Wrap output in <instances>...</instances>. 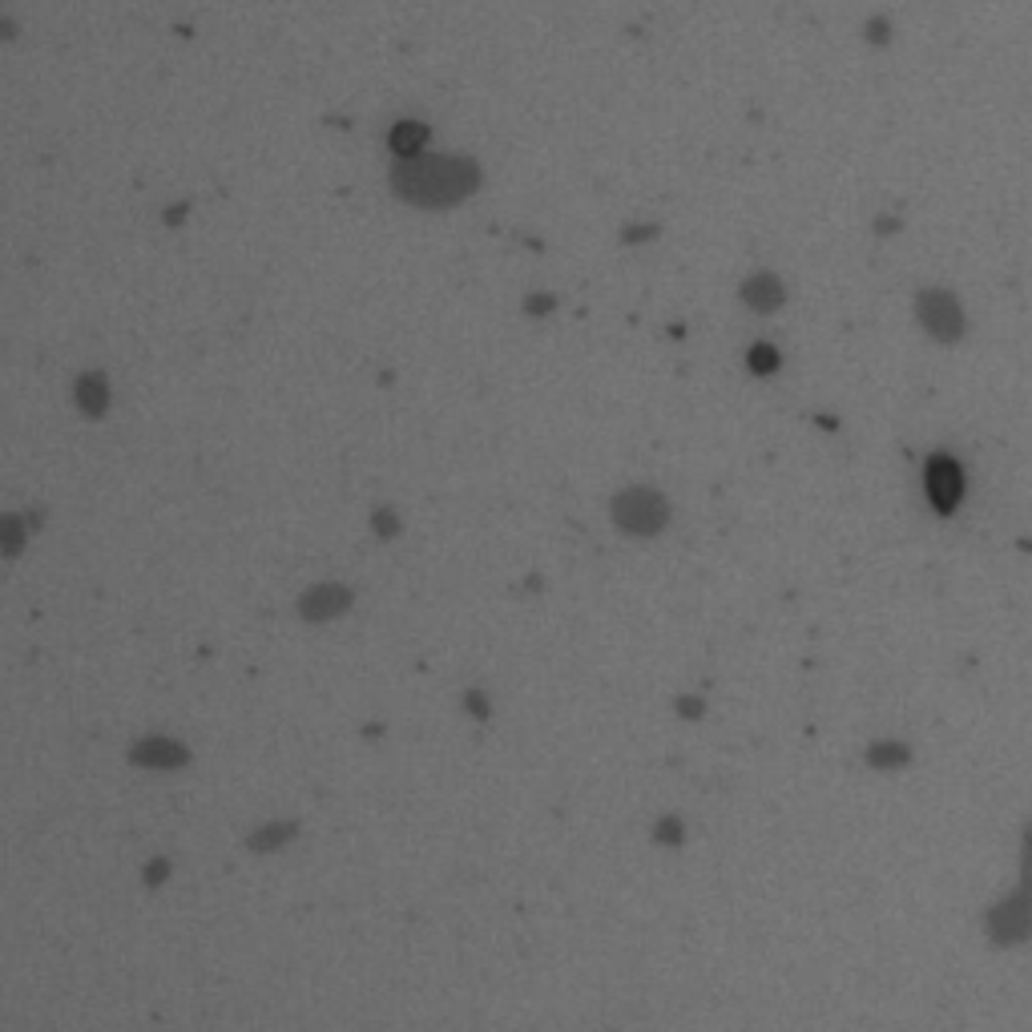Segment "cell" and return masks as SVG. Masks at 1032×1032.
Returning a JSON list of instances; mask_svg holds the SVG:
<instances>
[{
	"instance_id": "1",
	"label": "cell",
	"mask_w": 1032,
	"mask_h": 1032,
	"mask_svg": "<svg viewBox=\"0 0 1032 1032\" xmlns=\"http://www.w3.org/2000/svg\"><path fill=\"white\" fill-rule=\"evenodd\" d=\"M984 935L992 947H1020L1032 940V819L1020 839V879L984 911Z\"/></svg>"
},
{
	"instance_id": "2",
	"label": "cell",
	"mask_w": 1032,
	"mask_h": 1032,
	"mask_svg": "<svg viewBox=\"0 0 1032 1032\" xmlns=\"http://www.w3.org/2000/svg\"><path fill=\"white\" fill-rule=\"evenodd\" d=\"M923 485H928V500H932L935 512H956L959 500H964V468L940 452V456L928 460Z\"/></svg>"
},
{
	"instance_id": "3",
	"label": "cell",
	"mask_w": 1032,
	"mask_h": 1032,
	"mask_svg": "<svg viewBox=\"0 0 1032 1032\" xmlns=\"http://www.w3.org/2000/svg\"><path fill=\"white\" fill-rule=\"evenodd\" d=\"M920 311H923V319H928V328H932L940 340L959 335V307L947 291H928L923 295Z\"/></svg>"
},
{
	"instance_id": "4",
	"label": "cell",
	"mask_w": 1032,
	"mask_h": 1032,
	"mask_svg": "<svg viewBox=\"0 0 1032 1032\" xmlns=\"http://www.w3.org/2000/svg\"><path fill=\"white\" fill-rule=\"evenodd\" d=\"M867 766L872 770H884V775H891V770H903V766L911 763V751L903 746V742H896V739H879V742H872L867 746Z\"/></svg>"
},
{
	"instance_id": "5",
	"label": "cell",
	"mask_w": 1032,
	"mask_h": 1032,
	"mask_svg": "<svg viewBox=\"0 0 1032 1032\" xmlns=\"http://www.w3.org/2000/svg\"><path fill=\"white\" fill-rule=\"evenodd\" d=\"M657 835H662V843H681V823H678V819H666Z\"/></svg>"
}]
</instances>
